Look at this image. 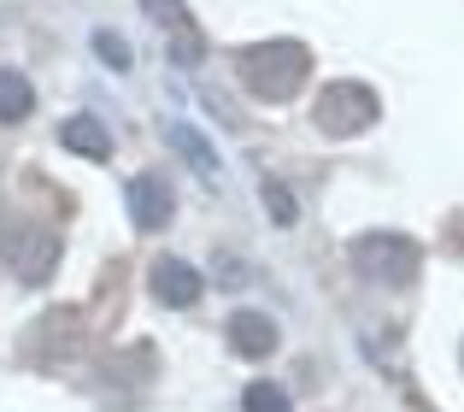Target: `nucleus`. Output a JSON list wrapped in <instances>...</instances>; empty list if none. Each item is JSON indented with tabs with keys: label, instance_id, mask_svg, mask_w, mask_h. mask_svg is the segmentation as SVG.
<instances>
[{
	"label": "nucleus",
	"instance_id": "nucleus-1",
	"mask_svg": "<svg viewBox=\"0 0 464 412\" xmlns=\"http://www.w3.org/2000/svg\"><path fill=\"white\" fill-rule=\"evenodd\" d=\"M241 77L259 101H288L306 77V47L300 42H265V47H247L241 54Z\"/></svg>",
	"mask_w": 464,
	"mask_h": 412
},
{
	"label": "nucleus",
	"instance_id": "nucleus-2",
	"mask_svg": "<svg viewBox=\"0 0 464 412\" xmlns=\"http://www.w3.org/2000/svg\"><path fill=\"white\" fill-rule=\"evenodd\" d=\"M353 260H359V271L371 277V283L406 289L411 277H418V241H406V236H394V230H382V236H364Z\"/></svg>",
	"mask_w": 464,
	"mask_h": 412
},
{
	"label": "nucleus",
	"instance_id": "nucleus-3",
	"mask_svg": "<svg viewBox=\"0 0 464 412\" xmlns=\"http://www.w3.org/2000/svg\"><path fill=\"white\" fill-rule=\"evenodd\" d=\"M371 118H376V94L364 89V83H329V89L317 94V124H324L329 136H359Z\"/></svg>",
	"mask_w": 464,
	"mask_h": 412
},
{
	"label": "nucleus",
	"instance_id": "nucleus-4",
	"mask_svg": "<svg viewBox=\"0 0 464 412\" xmlns=\"http://www.w3.org/2000/svg\"><path fill=\"white\" fill-rule=\"evenodd\" d=\"M53 253H59V241L42 236V230H6V260L24 283H42L53 271Z\"/></svg>",
	"mask_w": 464,
	"mask_h": 412
},
{
	"label": "nucleus",
	"instance_id": "nucleus-5",
	"mask_svg": "<svg viewBox=\"0 0 464 412\" xmlns=\"http://www.w3.org/2000/svg\"><path fill=\"white\" fill-rule=\"evenodd\" d=\"M200 271H194L188 260H159L153 265V300H165V307H194L200 300Z\"/></svg>",
	"mask_w": 464,
	"mask_h": 412
},
{
	"label": "nucleus",
	"instance_id": "nucleus-6",
	"mask_svg": "<svg viewBox=\"0 0 464 412\" xmlns=\"http://www.w3.org/2000/svg\"><path fill=\"white\" fill-rule=\"evenodd\" d=\"M229 348L236 354H247V359H265L276 348V324L265 319V312H253V307H241V312H229Z\"/></svg>",
	"mask_w": 464,
	"mask_h": 412
},
{
	"label": "nucleus",
	"instance_id": "nucleus-7",
	"mask_svg": "<svg viewBox=\"0 0 464 412\" xmlns=\"http://www.w3.org/2000/svg\"><path fill=\"white\" fill-rule=\"evenodd\" d=\"M170 183L165 177H136V183H130V218H136L141 230H165L170 224Z\"/></svg>",
	"mask_w": 464,
	"mask_h": 412
},
{
	"label": "nucleus",
	"instance_id": "nucleus-8",
	"mask_svg": "<svg viewBox=\"0 0 464 412\" xmlns=\"http://www.w3.org/2000/svg\"><path fill=\"white\" fill-rule=\"evenodd\" d=\"M59 142H65L71 153H82V160H112V136H106L101 118H71V124L59 130Z\"/></svg>",
	"mask_w": 464,
	"mask_h": 412
},
{
	"label": "nucleus",
	"instance_id": "nucleus-9",
	"mask_svg": "<svg viewBox=\"0 0 464 412\" xmlns=\"http://www.w3.org/2000/svg\"><path fill=\"white\" fill-rule=\"evenodd\" d=\"M35 113V89L24 71H0V124H18Z\"/></svg>",
	"mask_w": 464,
	"mask_h": 412
},
{
	"label": "nucleus",
	"instance_id": "nucleus-10",
	"mask_svg": "<svg viewBox=\"0 0 464 412\" xmlns=\"http://www.w3.org/2000/svg\"><path fill=\"white\" fill-rule=\"evenodd\" d=\"M170 142H177V148L188 153V165H194V172L206 177V183H218V160H212V148H206V142L194 136L188 124H170Z\"/></svg>",
	"mask_w": 464,
	"mask_h": 412
},
{
	"label": "nucleus",
	"instance_id": "nucleus-11",
	"mask_svg": "<svg viewBox=\"0 0 464 412\" xmlns=\"http://www.w3.org/2000/svg\"><path fill=\"white\" fill-rule=\"evenodd\" d=\"M241 412H295V407H288V395L276 389V383H253V389L241 395Z\"/></svg>",
	"mask_w": 464,
	"mask_h": 412
},
{
	"label": "nucleus",
	"instance_id": "nucleus-12",
	"mask_svg": "<svg viewBox=\"0 0 464 412\" xmlns=\"http://www.w3.org/2000/svg\"><path fill=\"white\" fill-rule=\"evenodd\" d=\"M265 206H271V218H276V224H295V195H288V189L265 183Z\"/></svg>",
	"mask_w": 464,
	"mask_h": 412
},
{
	"label": "nucleus",
	"instance_id": "nucleus-13",
	"mask_svg": "<svg viewBox=\"0 0 464 412\" xmlns=\"http://www.w3.org/2000/svg\"><path fill=\"white\" fill-rule=\"evenodd\" d=\"M94 47H101V54H106V59H112V65H118V71H124V65H130V54H124V42H118V35H94Z\"/></svg>",
	"mask_w": 464,
	"mask_h": 412
}]
</instances>
